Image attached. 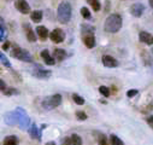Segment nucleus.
<instances>
[{
  "label": "nucleus",
  "instance_id": "nucleus-1",
  "mask_svg": "<svg viewBox=\"0 0 153 145\" xmlns=\"http://www.w3.org/2000/svg\"><path fill=\"white\" fill-rule=\"evenodd\" d=\"M122 24H123L122 17H121L118 13H112V15H110V16L105 19L104 29H105V31H107V33L114 34V33H118V31L121 30Z\"/></svg>",
  "mask_w": 153,
  "mask_h": 145
},
{
  "label": "nucleus",
  "instance_id": "nucleus-2",
  "mask_svg": "<svg viewBox=\"0 0 153 145\" xmlns=\"http://www.w3.org/2000/svg\"><path fill=\"white\" fill-rule=\"evenodd\" d=\"M72 16V7L70 5V3L68 1H62L58 5L57 9V18L62 24H66L70 22Z\"/></svg>",
  "mask_w": 153,
  "mask_h": 145
},
{
  "label": "nucleus",
  "instance_id": "nucleus-3",
  "mask_svg": "<svg viewBox=\"0 0 153 145\" xmlns=\"http://www.w3.org/2000/svg\"><path fill=\"white\" fill-rule=\"evenodd\" d=\"M15 111H16V116H17V125L19 126V128L23 129V131L29 129V127H30V119H29L27 111L24 110L23 108H16Z\"/></svg>",
  "mask_w": 153,
  "mask_h": 145
},
{
  "label": "nucleus",
  "instance_id": "nucleus-4",
  "mask_svg": "<svg viewBox=\"0 0 153 145\" xmlns=\"http://www.w3.org/2000/svg\"><path fill=\"white\" fill-rule=\"evenodd\" d=\"M62 96L60 94H52V96H50V97H47V98H45L44 100H42V103H41V105H42V108L45 109V110H53L54 108H57V106H59L60 104H62Z\"/></svg>",
  "mask_w": 153,
  "mask_h": 145
},
{
  "label": "nucleus",
  "instance_id": "nucleus-5",
  "mask_svg": "<svg viewBox=\"0 0 153 145\" xmlns=\"http://www.w3.org/2000/svg\"><path fill=\"white\" fill-rule=\"evenodd\" d=\"M11 56L13 58H17V59L22 61V62H28V63H31L33 62L31 55L27 50H24L22 47H18L16 45H13V49L11 50Z\"/></svg>",
  "mask_w": 153,
  "mask_h": 145
},
{
  "label": "nucleus",
  "instance_id": "nucleus-6",
  "mask_svg": "<svg viewBox=\"0 0 153 145\" xmlns=\"http://www.w3.org/2000/svg\"><path fill=\"white\" fill-rule=\"evenodd\" d=\"M50 39H51V41L54 43V44H60V43H63L64 39H65V33H64L63 29L56 28V29H53V30L50 33Z\"/></svg>",
  "mask_w": 153,
  "mask_h": 145
},
{
  "label": "nucleus",
  "instance_id": "nucleus-7",
  "mask_svg": "<svg viewBox=\"0 0 153 145\" xmlns=\"http://www.w3.org/2000/svg\"><path fill=\"white\" fill-rule=\"evenodd\" d=\"M31 74L35 76V78H37V79H48L51 75H52V71L51 70H47V69H44L42 67H40V65H36L35 67V69H33V71H31Z\"/></svg>",
  "mask_w": 153,
  "mask_h": 145
},
{
  "label": "nucleus",
  "instance_id": "nucleus-8",
  "mask_svg": "<svg viewBox=\"0 0 153 145\" xmlns=\"http://www.w3.org/2000/svg\"><path fill=\"white\" fill-rule=\"evenodd\" d=\"M15 7L22 15H28L30 12V6H29L27 0H16L15 1Z\"/></svg>",
  "mask_w": 153,
  "mask_h": 145
},
{
  "label": "nucleus",
  "instance_id": "nucleus-9",
  "mask_svg": "<svg viewBox=\"0 0 153 145\" xmlns=\"http://www.w3.org/2000/svg\"><path fill=\"white\" fill-rule=\"evenodd\" d=\"M101 62H102V64L106 67V68H117L118 67V61L114 58V57H112V56H110V55H105V56H102V58H101Z\"/></svg>",
  "mask_w": 153,
  "mask_h": 145
},
{
  "label": "nucleus",
  "instance_id": "nucleus-10",
  "mask_svg": "<svg viewBox=\"0 0 153 145\" xmlns=\"http://www.w3.org/2000/svg\"><path fill=\"white\" fill-rule=\"evenodd\" d=\"M143 11H145V6L141 3H135V4H133L130 6V13L134 17H137V18L141 17L142 13H143Z\"/></svg>",
  "mask_w": 153,
  "mask_h": 145
},
{
  "label": "nucleus",
  "instance_id": "nucleus-11",
  "mask_svg": "<svg viewBox=\"0 0 153 145\" xmlns=\"http://www.w3.org/2000/svg\"><path fill=\"white\" fill-rule=\"evenodd\" d=\"M28 133L30 134V137L33 139H36V140H41V137H42V133H41V129L37 127L35 123H31L29 129H28Z\"/></svg>",
  "mask_w": 153,
  "mask_h": 145
},
{
  "label": "nucleus",
  "instance_id": "nucleus-12",
  "mask_svg": "<svg viewBox=\"0 0 153 145\" xmlns=\"http://www.w3.org/2000/svg\"><path fill=\"white\" fill-rule=\"evenodd\" d=\"M36 34L37 36H39V39L41 41H45L47 38H50V31L48 29L45 27V25H39V27H36Z\"/></svg>",
  "mask_w": 153,
  "mask_h": 145
},
{
  "label": "nucleus",
  "instance_id": "nucleus-13",
  "mask_svg": "<svg viewBox=\"0 0 153 145\" xmlns=\"http://www.w3.org/2000/svg\"><path fill=\"white\" fill-rule=\"evenodd\" d=\"M4 122L6 125H10V126H15L17 125V116H16V111H10V113H6L4 115Z\"/></svg>",
  "mask_w": 153,
  "mask_h": 145
},
{
  "label": "nucleus",
  "instance_id": "nucleus-14",
  "mask_svg": "<svg viewBox=\"0 0 153 145\" xmlns=\"http://www.w3.org/2000/svg\"><path fill=\"white\" fill-rule=\"evenodd\" d=\"M139 39L141 43H143L146 45H153V35L147 31H140Z\"/></svg>",
  "mask_w": 153,
  "mask_h": 145
},
{
  "label": "nucleus",
  "instance_id": "nucleus-15",
  "mask_svg": "<svg viewBox=\"0 0 153 145\" xmlns=\"http://www.w3.org/2000/svg\"><path fill=\"white\" fill-rule=\"evenodd\" d=\"M23 27H24V29H25V35H27V39H28V41H30V43H35L36 41V34L34 33V30L31 29V27H30V24H23Z\"/></svg>",
  "mask_w": 153,
  "mask_h": 145
},
{
  "label": "nucleus",
  "instance_id": "nucleus-16",
  "mask_svg": "<svg viewBox=\"0 0 153 145\" xmlns=\"http://www.w3.org/2000/svg\"><path fill=\"white\" fill-rule=\"evenodd\" d=\"M83 44L86 45V47L93 49L95 46V36H94V34L83 35Z\"/></svg>",
  "mask_w": 153,
  "mask_h": 145
},
{
  "label": "nucleus",
  "instance_id": "nucleus-17",
  "mask_svg": "<svg viewBox=\"0 0 153 145\" xmlns=\"http://www.w3.org/2000/svg\"><path fill=\"white\" fill-rule=\"evenodd\" d=\"M41 57H42L44 62H45L47 65H54V64H56V59H54V57L51 56L50 52H48L47 50L41 51Z\"/></svg>",
  "mask_w": 153,
  "mask_h": 145
},
{
  "label": "nucleus",
  "instance_id": "nucleus-18",
  "mask_svg": "<svg viewBox=\"0 0 153 145\" xmlns=\"http://www.w3.org/2000/svg\"><path fill=\"white\" fill-rule=\"evenodd\" d=\"M53 57H54L56 61L63 62V61L66 58V51L63 50V49H54V51H53Z\"/></svg>",
  "mask_w": 153,
  "mask_h": 145
},
{
  "label": "nucleus",
  "instance_id": "nucleus-19",
  "mask_svg": "<svg viewBox=\"0 0 153 145\" xmlns=\"http://www.w3.org/2000/svg\"><path fill=\"white\" fill-rule=\"evenodd\" d=\"M7 36V31H6V25L5 22L3 19V17H0V43L4 41Z\"/></svg>",
  "mask_w": 153,
  "mask_h": 145
},
{
  "label": "nucleus",
  "instance_id": "nucleus-20",
  "mask_svg": "<svg viewBox=\"0 0 153 145\" xmlns=\"http://www.w3.org/2000/svg\"><path fill=\"white\" fill-rule=\"evenodd\" d=\"M42 17H44V13H42V11H40V10H35V11H33V12L30 13V18H31V21L35 22V23L41 22V21H42Z\"/></svg>",
  "mask_w": 153,
  "mask_h": 145
},
{
  "label": "nucleus",
  "instance_id": "nucleus-21",
  "mask_svg": "<svg viewBox=\"0 0 153 145\" xmlns=\"http://www.w3.org/2000/svg\"><path fill=\"white\" fill-rule=\"evenodd\" d=\"M3 145H18V138L16 135H9L4 139Z\"/></svg>",
  "mask_w": 153,
  "mask_h": 145
},
{
  "label": "nucleus",
  "instance_id": "nucleus-22",
  "mask_svg": "<svg viewBox=\"0 0 153 145\" xmlns=\"http://www.w3.org/2000/svg\"><path fill=\"white\" fill-rule=\"evenodd\" d=\"M81 29H82V35H88V34H94V30L95 28L89 25V24H82L81 25Z\"/></svg>",
  "mask_w": 153,
  "mask_h": 145
},
{
  "label": "nucleus",
  "instance_id": "nucleus-23",
  "mask_svg": "<svg viewBox=\"0 0 153 145\" xmlns=\"http://www.w3.org/2000/svg\"><path fill=\"white\" fill-rule=\"evenodd\" d=\"M70 139H71L72 145H82V138L79 134H76V133L71 134L70 135Z\"/></svg>",
  "mask_w": 153,
  "mask_h": 145
},
{
  "label": "nucleus",
  "instance_id": "nucleus-24",
  "mask_svg": "<svg viewBox=\"0 0 153 145\" xmlns=\"http://www.w3.org/2000/svg\"><path fill=\"white\" fill-rule=\"evenodd\" d=\"M88 1V4L92 6V9L97 12V11H100V9H101V4H100V1L99 0H87Z\"/></svg>",
  "mask_w": 153,
  "mask_h": 145
},
{
  "label": "nucleus",
  "instance_id": "nucleus-25",
  "mask_svg": "<svg viewBox=\"0 0 153 145\" xmlns=\"http://www.w3.org/2000/svg\"><path fill=\"white\" fill-rule=\"evenodd\" d=\"M0 63H1L4 67H6V68H11L12 65H11V63H10V61H9V58L0 51Z\"/></svg>",
  "mask_w": 153,
  "mask_h": 145
},
{
  "label": "nucleus",
  "instance_id": "nucleus-26",
  "mask_svg": "<svg viewBox=\"0 0 153 145\" xmlns=\"http://www.w3.org/2000/svg\"><path fill=\"white\" fill-rule=\"evenodd\" d=\"M110 143H111V145H124L122 139H120L117 135H114V134L110 135Z\"/></svg>",
  "mask_w": 153,
  "mask_h": 145
},
{
  "label": "nucleus",
  "instance_id": "nucleus-27",
  "mask_svg": "<svg viewBox=\"0 0 153 145\" xmlns=\"http://www.w3.org/2000/svg\"><path fill=\"white\" fill-rule=\"evenodd\" d=\"M72 100H74L76 104H77V105H83V104H85V98L81 97L80 94H76V93L72 94Z\"/></svg>",
  "mask_w": 153,
  "mask_h": 145
},
{
  "label": "nucleus",
  "instance_id": "nucleus-28",
  "mask_svg": "<svg viewBox=\"0 0 153 145\" xmlns=\"http://www.w3.org/2000/svg\"><path fill=\"white\" fill-rule=\"evenodd\" d=\"M81 16L85 18V19H91L92 18V15H91V11L86 7V6H83V7H81Z\"/></svg>",
  "mask_w": 153,
  "mask_h": 145
},
{
  "label": "nucleus",
  "instance_id": "nucleus-29",
  "mask_svg": "<svg viewBox=\"0 0 153 145\" xmlns=\"http://www.w3.org/2000/svg\"><path fill=\"white\" fill-rule=\"evenodd\" d=\"M98 143H99V145H110V143H108L106 135H105V134H101V133H100L99 137H98Z\"/></svg>",
  "mask_w": 153,
  "mask_h": 145
},
{
  "label": "nucleus",
  "instance_id": "nucleus-30",
  "mask_svg": "<svg viewBox=\"0 0 153 145\" xmlns=\"http://www.w3.org/2000/svg\"><path fill=\"white\" fill-rule=\"evenodd\" d=\"M5 96H15V94H18V91L13 87H7L4 92H3Z\"/></svg>",
  "mask_w": 153,
  "mask_h": 145
},
{
  "label": "nucleus",
  "instance_id": "nucleus-31",
  "mask_svg": "<svg viewBox=\"0 0 153 145\" xmlns=\"http://www.w3.org/2000/svg\"><path fill=\"white\" fill-rule=\"evenodd\" d=\"M99 92H100V94H102L104 97H108V96H110V88L106 87V86H100V87H99Z\"/></svg>",
  "mask_w": 153,
  "mask_h": 145
},
{
  "label": "nucleus",
  "instance_id": "nucleus-32",
  "mask_svg": "<svg viewBox=\"0 0 153 145\" xmlns=\"http://www.w3.org/2000/svg\"><path fill=\"white\" fill-rule=\"evenodd\" d=\"M76 117H77V120H80V121H85V120H87L88 116L85 111H76Z\"/></svg>",
  "mask_w": 153,
  "mask_h": 145
},
{
  "label": "nucleus",
  "instance_id": "nucleus-33",
  "mask_svg": "<svg viewBox=\"0 0 153 145\" xmlns=\"http://www.w3.org/2000/svg\"><path fill=\"white\" fill-rule=\"evenodd\" d=\"M136 94H139V91H137V90H129V91L127 92V97H128V98H133V97H135Z\"/></svg>",
  "mask_w": 153,
  "mask_h": 145
},
{
  "label": "nucleus",
  "instance_id": "nucleus-34",
  "mask_svg": "<svg viewBox=\"0 0 153 145\" xmlns=\"http://www.w3.org/2000/svg\"><path fill=\"white\" fill-rule=\"evenodd\" d=\"M62 145H72L70 137H66V138H64V139L62 140Z\"/></svg>",
  "mask_w": 153,
  "mask_h": 145
},
{
  "label": "nucleus",
  "instance_id": "nucleus-35",
  "mask_svg": "<svg viewBox=\"0 0 153 145\" xmlns=\"http://www.w3.org/2000/svg\"><path fill=\"white\" fill-rule=\"evenodd\" d=\"M6 88H7V86H6L5 81H4V80H1V79H0V91H1V92H4V91H5Z\"/></svg>",
  "mask_w": 153,
  "mask_h": 145
},
{
  "label": "nucleus",
  "instance_id": "nucleus-36",
  "mask_svg": "<svg viewBox=\"0 0 153 145\" xmlns=\"http://www.w3.org/2000/svg\"><path fill=\"white\" fill-rule=\"evenodd\" d=\"M147 123L152 127V129H153V115H151V116H148L147 117Z\"/></svg>",
  "mask_w": 153,
  "mask_h": 145
},
{
  "label": "nucleus",
  "instance_id": "nucleus-37",
  "mask_svg": "<svg viewBox=\"0 0 153 145\" xmlns=\"http://www.w3.org/2000/svg\"><path fill=\"white\" fill-rule=\"evenodd\" d=\"M9 49H10V43H9V41H6V43L3 45V50H5V51H9Z\"/></svg>",
  "mask_w": 153,
  "mask_h": 145
},
{
  "label": "nucleus",
  "instance_id": "nucleus-38",
  "mask_svg": "<svg viewBox=\"0 0 153 145\" xmlns=\"http://www.w3.org/2000/svg\"><path fill=\"white\" fill-rule=\"evenodd\" d=\"M148 1H149V6L153 9V0H148Z\"/></svg>",
  "mask_w": 153,
  "mask_h": 145
},
{
  "label": "nucleus",
  "instance_id": "nucleus-39",
  "mask_svg": "<svg viewBox=\"0 0 153 145\" xmlns=\"http://www.w3.org/2000/svg\"><path fill=\"white\" fill-rule=\"evenodd\" d=\"M46 145H54V143H53V141H50V143H47Z\"/></svg>",
  "mask_w": 153,
  "mask_h": 145
}]
</instances>
